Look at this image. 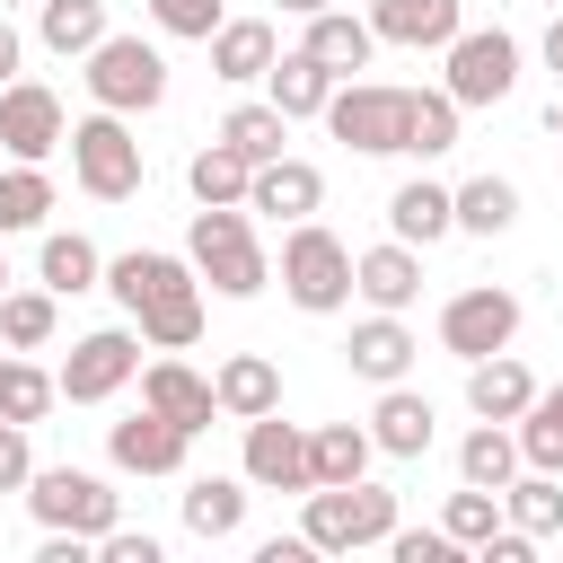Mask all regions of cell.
<instances>
[{"label": "cell", "mask_w": 563, "mask_h": 563, "mask_svg": "<svg viewBox=\"0 0 563 563\" xmlns=\"http://www.w3.org/2000/svg\"><path fill=\"white\" fill-rule=\"evenodd\" d=\"M106 290L114 308L141 325L150 352H194L202 343V273L167 246H132V255H106Z\"/></svg>", "instance_id": "obj_1"}, {"label": "cell", "mask_w": 563, "mask_h": 563, "mask_svg": "<svg viewBox=\"0 0 563 563\" xmlns=\"http://www.w3.org/2000/svg\"><path fill=\"white\" fill-rule=\"evenodd\" d=\"M185 264L202 273V290L220 299H255L273 282V255L255 238V211L246 202H194V229H185Z\"/></svg>", "instance_id": "obj_2"}, {"label": "cell", "mask_w": 563, "mask_h": 563, "mask_svg": "<svg viewBox=\"0 0 563 563\" xmlns=\"http://www.w3.org/2000/svg\"><path fill=\"white\" fill-rule=\"evenodd\" d=\"M70 185L88 194V202H132L141 185H150V158H141V132H132V114H106V106H88L79 123H70Z\"/></svg>", "instance_id": "obj_3"}, {"label": "cell", "mask_w": 563, "mask_h": 563, "mask_svg": "<svg viewBox=\"0 0 563 563\" xmlns=\"http://www.w3.org/2000/svg\"><path fill=\"white\" fill-rule=\"evenodd\" d=\"M79 79H88V106H106V114H150V106H167V53L150 44V35H97L88 53H79Z\"/></svg>", "instance_id": "obj_4"}, {"label": "cell", "mask_w": 563, "mask_h": 563, "mask_svg": "<svg viewBox=\"0 0 563 563\" xmlns=\"http://www.w3.org/2000/svg\"><path fill=\"white\" fill-rule=\"evenodd\" d=\"M282 299L299 308V317H334V308H352V246L308 211V220H290V238H282Z\"/></svg>", "instance_id": "obj_5"}, {"label": "cell", "mask_w": 563, "mask_h": 563, "mask_svg": "<svg viewBox=\"0 0 563 563\" xmlns=\"http://www.w3.org/2000/svg\"><path fill=\"white\" fill-rule=\"evenodd\" d=\"M396 528V493L387 484H308V510H299V537L317 554H361V545H387Z\"/></svg>", "instance_id": "obj_6"}, {"label": "cell", "mask_w": 563, "mask_h": 563, "mask_svg": "<svg viewBox=\"0 0 563 563\" xmlns=\"http://www.w3.org/2000/svg\"><path fill=\"white\" fill-rule=\"evenodd\" d=\"M325 132H334L352 158H405V88H396V79H334Z\"/></svg>", "instance_id": "obj_7"}, {"label": "cell", "mask_w": 563, "mask_h": 563, "mask_svg": "<svg viewBox=\"0 0 563 563\" xmlns=\"http://www.w3.org/2000/svg\"><path fill=\"white\" fill-rule=\"evenodd\" d=\"M26 510H35V528H70V537H106L114 519H123V493L97 475V466H35L26 475Z\"/></svg>", "instance_id": "obj_8"}, {"label": "cell", "mask_w": 563, "mask_h": 563, "mask_svg": "<svg viewBox=\"0 0 563 563\" xmlns=\"http://www.w3.org/2000/svg\"><path fill=\"white\" fill-rule=\"evenodd\" d=\"M440 88L457 106H501L519 88V35L510 26H457L440 44Z\"/></svg>", "instance_id": "obj_9"}, {"label": "cell", "mask_w": 563, "mask_h": 563, "mask_svg": "<svg viewBox=\"0 0 563 563\" xmlns=\"http://www.w3.org/2000/svg\"><path fill=\"white\" fill-rule=\"evenodd\" d=\"M53 378H62V405H114V396L141 378V325L123 317V325L79 334V343H70V361H62Z\"/></svg>", "instance_id": "obj_10"}, {"label": "cell", "mask_w": 563, "mask_h": 563, "mask_svg": "<svg viewBox=\"0 0 563 563\" xmlns=\"http://www.w3.org/2000/svg\"><path fill=\"white\" fill-rule=\"evenodd\" d=\"M510 343H519V290H501V282H466V290L440 299V352L484 361V352H510Z\"/></svg>", "instance_id": "obj_11"}, {"label": "cell", "mask_w": 563, "mask_h": 563, "mask_svg": "<svg viewBox=\"0 0 563 563\" xmlns=\"http://www.w3.org/2000/svg\"><path fill=\"white\" fill-rule=\"evenodd\" d=\"M70 141V114H62V97L44 88V79H9L0 88V158H26V167H44L53 150Z\"/></svg>", "instance_id": "obj_12"}, {"label": "cell", "mask_w": 563, "mask_h": 563, "mask_svg": "<svg viewBox=\"0 0 563 563\" xmlns=\"http://www.w3.org/2000/svg\"><path fill=\"white\" fill-rule=\"evenodd\" d=\"M238 475H246L255 493H308V431L282 422V405L255 413V422H246V449H238Z\"/></svg>", "instance_id": "obj_13"}, {"label": "cell", "mask_w": 563, "mask_h": 563, "mask_svg": "<svg viewBox=\"0 0 563 563\" xmlns=\"http://www.w3.org/2000/svg\"><path fill=\"white\" fill-rule=\"evenodd\" d=\"M185 449H194V431H176L167 413H123V422H106V457L123 466V475H185Z\"/></svg>", "instance_id": "obj_14"}, {"label": "cell", "mask_w": 563, "mask_h": 563, "mask_svg": "<svg viewBox=\"0 0 563 563\" xmlns=\"http://www.w3.org/2000/svg\"><path fill=\"white\" fill-rule=\"evenodd\" d=\"M343 361H352V378H369V387H396V378H413V361H422V343H413V325H405L396 308H369V317L352 325V343H343Z\"/></svg>", "instance_id": "obj_15"}, {"label": "cell", "mask_w": 563, "mask_h": 563, "mask_svg": "<svg viewBox=\"0 0 563 563\" xmlns=\"http://www.w3.org/2000/svg\"><path fill=\"white\" fill-rule=\"evenodd\" d=\"M246 211H264V220H308V211H325V167L317 158H264L255 176H246Z\"/></svg>", "instance_id": "obj_16"}, {"label": "cell", "mask_w": 563, "mask_h": 563, "mask_svg": "<svg viewBox=\"0 0 563 563\" xmlns=\"http://www.w3.org/2000/svg\"><path fill=\"white\" fill-rule=\"evenodd\" d=\"M352 299H369V308H413L422 299V246H405V238H378V246H361L352 255Z\"/></svg>", "instance_id": "obj_17"}, {"label": "cell", "mask_w": 563, "mask_h": 563, "mask_svg": "<svg viewBox=\"0 0 563 563\" xmlns=\"http://www.w3.org/2000/svg\"><path fill=\"white\" fill-rule=\"evenodd\" d=\"M378 44H405V53H440L457 26H466V0H369L361 9Z\"/></svg>", "instance_id": "obj_18"}, {"label": "cell", "mask_w": 563, "mask_h": 563, "mask_svg": "<svg viewBox=\"0 0 563 563\" xmlns=\"http://www.w3.org/2000/svg\"><path fill=\"white\" fill-rule=\"evenodd\" d=\"M141 405H150V413H167L176 431H211V413H220V405H211V378H202V369H185L176 352L141 361Z\"/></svg>", "instance_id": "obj_19"}, {"label": "cell", "mask_w": 563, "mask_h": 563, "mask_svg": "<svg viewBox=\"0 0 563 563\" xmlns=\"http://www.w3.org/2000/svg\"><path fill=\"white\" fill-rule=\"evenodd\" d=\"M246 501H255V484H246V475H194V484L176 493L185 537H202V545H229V537L246 528Z\"/></svg>", "instance_id": "obj_20"}, {"label": "cell", "mask_w": 563, "mask_h": 563, "mask_svg": "<svg viewBox=\"0 0 563 563\" xmlns=\"http://www.w3.org/2000/svg\"><path fill=\"white\" fill-rule=\"evenodd\" d=\"M35 282H44L53 299L106 290V255H97V238H79V229H35Z\"/></svg>", "instance_id": "obj_21"}, {"label": "cell", "mask_w": 563, "mask_h": 563, "mask_svg": "<svg viewBox=\"0 0 563 563\" xmlns=\"http://www.w3.org/2000/svg\"><path fill=\"white\" fill-rule=\"evenodd\" d=\"M528 396H537V378H528L519 352H484V361H466V413H475V422H519Z\"/></svg>", "instance_id": "obj_22"}, {"label": "cell", "mask_w": 563, "mask_h": 563, "mask_svg": "<svg viewBox=\"0 0 563 563\" xmlns=\"http://www.w3.org/2000/svg\"><path fill=\"white\" fill-rule=\"evenodd\" d=\"M431 431H440V413H431L422 387H405V378L378 387V405H369V440H378V457H422Z\"/></svg>", "instance_id": "obj_23"}, {"label": "cell", "mask_w": 563, "mask_h": 563, "mask_svg": "<svg viewBox=\"0 0 563 563\" xmlns=\"http://www.w3.org/2000/svg\"><path fill=\"white\" fill-rule=\"evenodd\" d=\"M273 53H282L273 18H220L211 26V79H229V88H255L273 70Z\"/></svg>", "instance_id": "obj_24"}, {"label": "cell", "mask_w": 563, "mask_h": 563, "mask_svg": "<svg viewBox=\"0 0 563 563\" xmlns=\"http://www.w3.org/2000/svg\"><path fill=\"white\" fill-rule=\"evenodd\" d=\"M387 238H405V246H440V238H457L449 185H440V176H405V185L387 194Z\"/></svg>", "instance_id": "obj_25"}, {"label": "cell", "mask_w": 563, "mask_h": 563, "mask_svg": "<svg viewBox=\"0 0 563 563\" xmlns=\"http://www.w3.org/2000/svg\"><path fill=\"white\" fill-rule=\"evenodd\" d=\"M211 405H220L229 422H255V413L282 405V369H273L264 352H229V361L211 369Z\"/></svg>", "instance_id": "obj_26"}, {"label": "cell", "mask_w": 563, "mask_h": 563, "mask_svg": "<svg viewBox=\"0 0 563 563\" xmlns=\"http://www.w3.org/2000/svg\"><path fill=\"white\" fill-rule=\"evenodd\" d=\"M308 35H299V53H317L334 79H352V70H369V53H378V35H369V18H352V9H317V18H299Z\"/></svg>", "instance_id": "obj_27"}, {"label": "cell", "mask_w": 563, "mask_h": 563, "mask_svg": "<svg viewBox=\"0 0 563 563\" xmlns=\"http://www.w3.org/2000/svg\"><path fill=\"white\" fill-rule=\"evenodd\" d=\"M264 97L290 114V123H308V114H325V97H334V70L317 62V53H273V70H264Z\"/></svg>", "instance_id": "obj_28"}, {"label": "cell", "mask_w": 563, "mask_h": 563, "mask_svg": "<svg viewBox=\"0 0 563 563\" xmlns=\"http://www.w3.org/2000/svg\"><path fill=\"white\" fill-rule=\"evenodd\" d=\"M369 457H378L369 422H317L308 431V484H361Z\"/></svg>", "instance_id": "obj_29"}, {"label": "cell", "mask_w": 563, "mask_h": 563, "mask_svg": "<svg viewBox=\"0 0 563 563\" xmlns=\"http://www.w3.org/2000/svg\"><path fill=\"white\" fill-rule=\"evenodd\" d=\"M53 167H26V158H9L0 167V238H35L44 220H53Z\"/></svg>", "instance_id": "obj_30"}, {"label": "cell", "mask_w": 563, "mask_h": 563, "mask_svg": "<svg viewBox=\"0 0 563 563\" xmlns=\"http://www.w3.org/2000/svg\"><path fill=\"white\" fill-rule=\"evenodd\" d=\"M457 97L449 88H405V158H449L457 150Z\"/></svg>", "instance_id": "obj_31"}, {"label": "cell", "mask_w": 563, "mask_h": 563, "mask_svg": "<svg viewBox=\"0 0 563 563\" xmlns=\"http://www.w3.org/2000/svg\"><path fill=\"white\" fill-rule=\"evenodd\" d=\"M449 211H457V229H466V238H501V229L519 220V185L484 167V176H466V185H449Z\"/></svg>", "instance_id": "obj_32"}, {"label": "cell", "mask_w": 563, "mask_h": 563, "mask_svg": "<svg viewBox=\"0 0 563 563\" xmlns=\"http://www.w3.org/2000/svg\"><path fill=\"white\" fill-rule=\"evenodd\" d=\"M53 334H62V299H53L44 282H26V290L9 282V290H0V343H9V352H44Z\"/></svg>", "instance_id": "obj_33"}, {"label": "cell", "mask_w": 563, "mask_h": 563, "mask_svg": "<svg viewBox=\"0 0 563 563\" xmlns=\"http://www.w3.org/2000/svg\"><path fill=\"white\" fill-rule=\"evenodd\" d=\"M62 405V378L44 369V361H26V352H0V422H44Z\"/></svg>", "instance_id": "obj_34"}, {"label": "cell", "mask_w": 563, "mask_h": 563, "mask_svg": "<svg viewBox=\"0 0 563 563\" xmlns=\"http://www.w3.org/2000/svg\"><path fill=\"white\" fill-rule=\"evenodd\" d=\"M220 141H229L246 167H264V158H282V141H290V114H282L273 97H246V106H229V114H220Z\"/></svg>", "instance_id": "obj_35"}, {"label": "cell", "mask_w": 563, "mask_h": 563, "mask_svg": "<svg viewBox=\"0 0 563 563\" xmlns=\"http://www.w3.org/2000/svg\"><path fill=\"white\" fill-rule=\"evenodd\" d=\"M501 519H510V528H528V537H554V528H563V475L519 466V475L501 484Z\"/></svg>", "instance_id": "obj_36"}, {"label": "cell", "mask_w": 563, "mask_h": 563, "mask_svg": "<svg viewBox=\"0 0 563 563\" xmlns=\"http://www.w3.org/2000/svg\"><path fill=\"white\" fill-rule=\"evenodd\" d=\"M97 35H106V0H35V44H44V53L79 62Z\"/></svg>", "instance_id": "obj_37"}, {"label": "cell", "mask_w": 563, "mask_h": 563, "mask_svg": "<svg viewBox=\"0 0 563 563\" xmlns=\"http://www.w3.org/2000/svg\"><path fill=\"white\" fill-rule=\"evenodd\" d=\"M510 475H519V440H510V422H475V431L457 440V484L501 493Z\"/></svg>", "instance_id": "obj_38"}, {"label": "cell", "mask_w": 563, "mask_h": 563, "mask_svg": "<svg viewBox=\"0 0 563 563\" xmlns=\"http://www.w3.org/2000/svg\"><path fill=\"white\" fill-rule=\"evenodd\" d=\"M510 440H519V466L563 475V387H537V396H528V413L510 422Z\"/></svg>", "instance_id": "obj_39"}, {"label": "cell", "mask_w": 563, "mask_h": 563, "mask_svg": "<svg viewBox=\"0 0 563 563\" xmlns=\"http://www.w3.org/2000/svg\"><path fill=\"white\" fill-rule=\"evenodd\" d=\"M246 176H255V167H246V158H238L220 132H211V141L185 158V194H194V202H246Z\"/></svg>", "instance_id": "obj_40"}, {"label": "cell", "mask_w": 563, "mask_h": 563, "mask_svg": "<svg viewBox=\"0 0 563 563\" xmlns=\"http://www.w3.org/2000/svg\"><path fill=\"white\" fill-rule=\"evenodd\" d=\"M440 528H449L457 545H484V537L501 528V493H484V484H457V493H449V510H440Z\"/></svg>", "instance_id": "obj_41"}, {"label": "cell", "mask_w": 563, "mask_h": 563, "mask_svg": "<svg viewBox=\"0 0 563 563\" xmlns=\"http://www.w3.org/2000/svg\"><path fill=\"white\" fill-rule=\"evenodd\" d=\"M141 9H150V26H158L167 44H211V26L229 18L220 0H141Z\"/></svg>", "instance_id": "obj_42"}, {"label": "cell", "mask_w": 563, "mask_h": 563, "mask_svg": "<svg viewBox=\"0 0 563 563\" xmlns=\"http://www.w3.org/2000/svg\"><path fill=\"white\" fill-rule=\"evenodd\" d=\"M26 475H35V440L26 422H0V493H26Z\"/></svg>", "instance_id": "obj_43"}, {"label": "cell", "mask_w": 563, "mask_h": 563, "mask_svg": "<svg viewBox=\"0 0 563 563\" xmlns=\"http://www.w3.org/2000/svg\"><path fill=\"white\" fill-rule=\"evenodd\" d=\"M97 554H106V563H158V537H141V528H123V519H114V528L97 537Z\"/></svg>", "instance_id": "obj_44"}, {"label": "cell", "mask_w": 563, "mask_h": 563, "mask_svg": "<svg viewBox=\"0 0 563 563\" xmlns=\"http://www.w3.org/2000/svg\"><path fill=\"white\" fill-rule=\"evenodd\" d=\"M308 554H317L308 537H264V545H255V563H308Z\"/></svg>", "instance_id": "obj_45"}, {"label": "cell", "mask_w": 563, "mask_h": 563, "mask_svg": "<svg viewBox=\"0 0 563 563\" xmlns=\"http://www.w3.org/2000/svg\"><path fill=\"white\" fill-rule=\"evenodd\" d=\"M18 62H26V35H18V26H9V18H0V88H9V79H18Z\"/></svg>", "instance_id": "obj_46"}, {"label": "cell", "mask_w": 563, "mask_h": 563, "mask_svg": "<svg viewBox=\"0 0 563 563\" xmlns=\"http://www.w3.org/2000/svg\"><path fill=\"white\" fill-rule=\"evenodd\" d=\"M537 53H545V70H554V79H563V9H554V18H545V35H537Z\"/></svg>", "instance_id": "obj_47"}, {"label": "cell", "mask_w": 563, "mask_h": 563, "mask_svg": "<svg viewBox=\"0 0 563 563\" xmlns=\"http://www.w3.org/2000/svg\"><path fill=\"white\" fill-rule=\"evenodd\" d=\"M282 18H317V9H334V0H273Z\"/></svg>", "instance_id": "obj_48"}, {"label": "cell", "mask_w": 563, "mask_h": 563, "mask_svg": "<svg viewBox=\"0 0 563 563\" xmlns=\"http://www.w3.org/2000/svg\"><path fill=\"white\" fill-rule=\"evenodd\" d=\"M545 132H554V141H563V97H554V114H545Z\"/></svg>", "instance_id": "obj_49"}, {"label": "cell", "mask_w": 563, "mask_h": 563, "mask_svg": "<svg viewBox=\"0 0 563 563\" xmlns=\"http://www.w3.org/2000/svg\"><path fill=\"white\" fill-rule=\"evenodd\" d=\"M0 290H9V255H0Z\"/></svg>", "instance_id": "obj_50"}]
</instances>
